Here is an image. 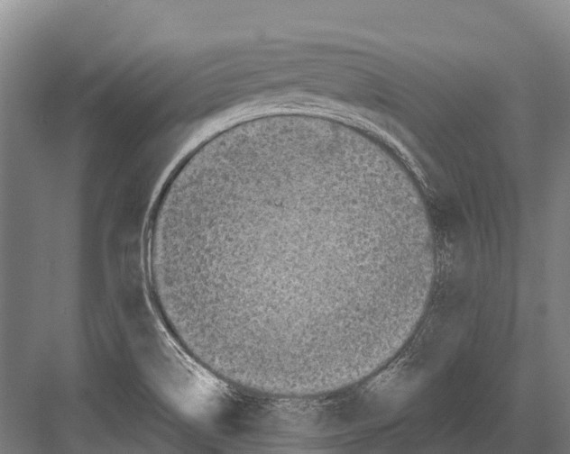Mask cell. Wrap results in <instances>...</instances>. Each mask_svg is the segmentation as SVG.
Listing matches in <instances>:
<instances>
[{
	"mask_svg": "<svg viewBox=\"0 0 570 454\" xmlns=\"http://www.w3.org/2000/svg\"><path fill=\"white\" fill-rule=\"evenodd\" d=\"M372 184L336 151L290 140L218 153L181 178L170 227L214 332L235 342L363 320L396 225Z\"/></svg>",
	"mask_w": 570,
	"mask_h": 454,
	"instance_id": "obj_1",
	"label": "cell"
}]
</instances>
